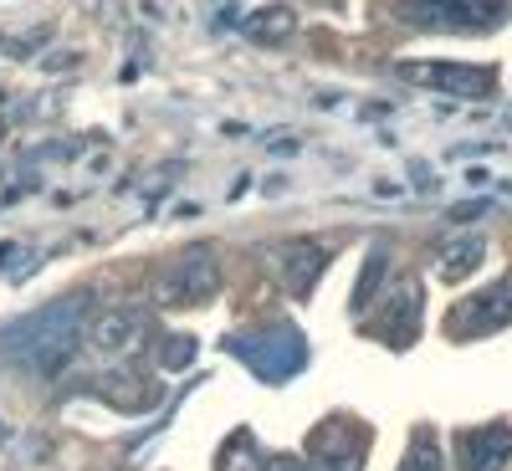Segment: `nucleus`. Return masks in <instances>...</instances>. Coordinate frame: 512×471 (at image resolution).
<instances>
[{
    "label": "nucleus",
    "instance_id": "obj_1",
    "mask_svg": "<svg viewBox=\"0 0 512 471\" xmlns=\"http://www.w3.org/2000/svg\"><path fill=\"white\" fill-rule=\"evenodd\" d=\"M82 323H88V303L82 297H62V303L41 308L11 328H0V354L21 369H36V374H52L72 359L77 338H82Z\"/></svg>",
    "mask_w": 512,
    "mask_h": 471
},
{
    "label": "nucleus",
    "instance_id": "obj_2",
    "mask_svg": "<svg viewBox=\"0 0 512 471\" xmlns=\"http://www.w3.org/2000/svg\"><path fill=\"white\" fill-rule=\"evenodd\" d=\"M405 16L410 26H431V31H487L502 26L507 0H410Z\"/></svg>",
    "mask_w": 512,
    "mask_h": 471
},
{
    "label": "nucleus",
    "instance_id": "obj_3",
    "mask_svg": "<svg viewBox=\"0 0 512 471\" xmlns=\"http://www.w3.org/2000/svg\"><path fill=\"white\" fill-rule=\"evenodd\" d=\"M216 287H221L216 262H210L205 251H195V256H185V262H175V267L159 272L154 297H159L164 308H190V303H205V297L216 292Z\"/></svg>",
    "mask_w": 512,
    "mask_h": 471
},
{
    "label": "nucleus",
    "instance_id": "obj_4",
    "mask_svg": "<svg viewBox=\"0 0 512 471\" xmlns=\"http://www.w3.org/2000/svg\"><path fill=\"white\" fill-rule=\"evenodd\" d=\"M512 323V272L502 282H492L487 292L466 297V303L451 313V338H482Z\"/></svg>",
    "mask_w": 512,
    "mask_h": 471
},
{
    "label": "nucleus",
    "instance_id": "obj_5",
    "mask_svg": "<svg viewBox=\"0 0 512 471\" xmlns=\"http://www.w3.org/2000/svg\"><path fill=\"white\" fill-rule=\"evenodd\" d=\"M405 77L420 88H441L456 98H487L497 88L492 67H466V62H405Z\"/></svg>",
    "mask_w": 512,
    "mask_h": 471
},
{
    "label": "nucleus",
    "instance_id": "obj_6",
    "mask_svg": "<svg viewBox=\"0 0 512 471\" xmlns=\"http://www.w3.org/2000/svg\"><path fill=\"white\" fill-rule=\"evenodd\" d=\"M512 461V425H487V431L461 436V466L466 471H502Z\"/></svg>",
    "mask_w": 512,
    "mask_h": 471
},
{
    "label": "nucleus",
    "instance_id": "obj_7",
    "mask_svg": "<svg viewBox=\"0 0 512 471\" xmlns=\"http://www.w3.org/2000/svg\"><path fill=\"white\" fill-rule=\"evenodd\" d=\"M323 246L318 241H282L277 251H272V262H277V272H282V282L292 287V292H308L313 287V277L323 272Z\"/></svg>",
    "mask_w": 512,
    "mask_h": 471
},
{
    "label": "nucleus",
    "instance_id": "obj_8",
    "mask_svg": "<svg viewBox=\"0 0 512 471\" xmlns=\"http://www.w3.org/2000/svg\"><path fill=\"white\" fill-rule=\"evenodd\" d=\"M139 328H144V313H139V308H113V313H103V318L93 323V349L123 354V349L139 338Z\"/></svg>",
    "mask_w": 512,
    "mask_h": 471
},
{
    "label": "nucleus",
    "instance_id": "obj_9",
    "mask_svg": "<svg viewBox=\"0 0 512 471\" xmlns=\"http://www.w3.org/2000/svg\"><path fill=\"white\" fill-rule=\"evenodd\" d=\"M482 256H487V241L482 236H456L441 246V277L456 282V277H472L482 267Z\"/></svg>",
    "mask_w": 512,
    "mask_h": 471
},
{
    "label": "nucleus",
    "instance_id": "obj_10",
    "mask_svg": "<svg viewBox=\"0 0 512 471\" xmlns=\"http://www.w3.org/2000/svg\"><path fill=\"white\" fill-rule=\"evenodd\" d=\"M400 471H446V461H441V446H436V436H431V431H420V436L410 441V451H405Z\"/></svg>",
    "mask_w": 512,
    "mask_h": 471
},
{
    "label": "nucleus",
    "instance_id": "obj_11",
    "mask_svg": "<svg viewBox=\"0 0 512 471\" xmlns=\"http://www.w3.org/2000/svg\"><path fill=\"white\" fill-rule=\"evenodd\" d=\"M287 31H292V11H287V6H267L262 16L251 21V36H256V41H282Z\"/></svg>",
    "mask_w": 512,
    "mask_h": 471
}]
</instances>
